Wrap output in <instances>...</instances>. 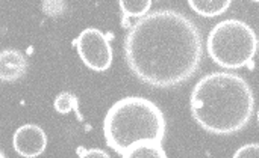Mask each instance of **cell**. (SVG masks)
Wrapping results in <instances>:
<instances>
[{"label": "cell", "instance_id": "obj_1", "mask_svg": "<svg viewBox=\"0 0 259 158\" xmlns=\"http://www.w3.org/2000/svg\"><path fill=\"white\" fill-rule=\"evenodd\" d=\"M123 48L132 74L159 89L188 82L203 56L197 24L175 9H159L138 18L127 30Z\"/></svg>", "mask_w": 259, "mask_h": 158}, {"label": "cell", "instance_id": "obj_2", "mask_svg": "<svg viewBox=\"0 0 259 158\" xmlns=\"http://www.w3.org/2000/svg\"><path fill=\"white\" fill-rule=\"evenodd\" d=\"M191 115L208 133L228 136L250 122L255 97L249 83L232 72H211L191 92Z\"/></svg>", "mask_w": 259, "mask_h": 158}, {"label": "cell", "instance_id": "obj_3", "mask_svg": "<svg viewBox=\"0 0 259 158\" xmlns=\"http://www.w3.org/2000/svg\"><path fill=\"white\" fill-rule=\"evenodd\" d=\"M165 128L162 110L153 101L141 97H127L117 101L103 121L106 145L120 155L140 142L162 143Z\"/></svg>", "mask_w": 259, "mask_h": 158}, {"label": "cell", "instance_id": "obj_4", "mask_svg": "<svg viewBox=\"0 0 259 158\" xmlns=\"http://www.w3.org/2000/svg\"><path fill=\"white\" fill-rule=\"evenodd\" d=\"M206 48L212 62L222 68H252L258 50V36L247 23L229 18L211 29Z\"/></svg>", "mask_w": 259, "mask_h": 158}, {"label": "cell", "instance_id": "obj_5", "mask_svg": "<svg viewBox=\"0 0 259 158\" xmlns=\"http://www.w3.org/2000/svg\"><path fill=\"white\" fill-rule=\"evenodd\" d=\"M73 45L82 62L93 71H106L112 63V47L108 35L99 29L88 27L80 32V35L73 39Z\"/></svg>", "mask_w": 259, "mask_h": 158}, {"label": "cell", "instance_id": "obj_6", "mask_svg": "<svg viewBox=\"0 0 259 158\" xmlns=\"http://www.w3.org/2000/svg\"><path fill=\"white\" fill-rule=\"evenodd\" d=\"M12 146L23 158H36L46 151L47 136L41 127L26 124L14 133Z\"/></svg>", "mask_w": 259, "mask_h": 158}, {"label": "cell", "instance_id": "obj_7", "mask_svg": "<svg viewBox=\"0 0 259 158\" xmlns=\"http://www.w3.org/2000/svg\"><path fill=\"white\" fill-rule=\"evenodd\" d=\"M27 71V59L26 56L15 50L6 48L0 53V78L5 83L20 80Z\"/></svg>", "mask_w": 259, "mask_h": 158}, {"label": "cell", "instance_id": "obj_8", "mask_svg": "<svg viewBox=\"0 0 259 158\" xmlns=\"http://www.w3.org/2000/svg\"><path fill=\"white\" fill-rule=\"evenodd\" d=\"M188 5L202 17H217L229 9L231 0H188Z\"/></svg>", "mask_w": 259, "mask_h": 158}, {"label": "cell", "instance_id": "obj_9", "mask_svg": "<svg viewBox=\"0 0 259 158\" xmlns=\"http://www.w3.org/2000/svg\"><path fill=\"white\" fill-rule=\"evenodd\" d=\"M123 158H167V154L158 142H140L131 146Z\"/></svg>", "mask_w": 259, "mask_h": 158}, {"label": "cell", "instance_id": "obj_10", "mask_svg": "<svg viewBox=\"0 0 259 158\" xmlns=\"http://www.w3.org/2000/svg\"><path fill=\"white\" fill-rule=\"evenodd\" d=\"M152 8V0H121L120 2V9L123 14V24L127 27V20L132 17H140L143 18L144 15L149 14Z\"/></svg>", "mask_w": 259, "mask_h": 158}, {"label": "cell", "instance_id": "obj_11", "mask_svg": "<svg viewBox=\"0 0 259 158\" xmlns=\"http://www.w3.org/2000/svg\"><path fill=\"white\" fill-rule=\"evenodd\" d=\"M55 110L61 115H67L70 112H74L79 121H83V116L79 112V100L71 92H61L55 98Z\"/></svg>", "mask_w": 259, "mask_h": 158}, {"label": "cell", "instance_id": "obj_12", "mask_svg": "<svg viewBox=\"0 0 259 158\" xmlns=\"http://www.w3.org/2000/svg\"><path fill=\"white\" fill-rule=\"evenodd\" d=\"M234 158H259V143H247L238 148Z\"/></svg>", "mask_w": 259, "mask_h": 158}, {"label": "cell", "instance_id": "obj_13", "mask_svg": "<svg viewBox=\"0 0 259 158\" xmlns=\"http://www.w3.org/2000/svg\"><path fill=\"white\" fill-rule=\"evenodd\" d=\"M42 9L46 11L47 15L55 17V15H59V14L64 12L65 3H61V2H44L42 3Z\"/></svg>", "mask_w": 259, "mask_h": 158}, {"label": "cell", "instance_id": "obj_14", "mask_svg": "<svg viewBox=\"0 0 259 158\" xmlns=\"http://www.w3.org/2000/svg\"><path fill=\"white\" fill-rule=\"evenodd\" d=\"M79 158H111L109 154L103 149L99 148H91V149H82L79 148Z\"/></svg>", "mask_w": 259, "mask_h": 158}, {"label": "cell", "instance_id": "obj_15", "mask_svg": "<svg viewBox=\"0 0 259 158\" xmlns=\"http://www.w3.org/2000/svg\"><path fill=\"white\" fill-rule=\"evenodd\" d=\"M258 122H259V110H258Z\"/></svg>", "mask_w": 259, "mask_h": 158}, {"label": "cell", "instance_id": "obj_16", "mask_svg": "<svg viewBox=\"0 0 259 158\" xmlns=\"http://www.w3.org/2000/svg\"><path fill=\"white\" fill-rule=\"evenodd\" d=\"M2 158H5V155H3V154H2Z\"/></svg>", "mask_w": 259, "mask_h": 158}]
</instances>
